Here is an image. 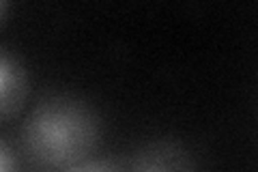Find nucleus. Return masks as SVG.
Returning a JSON list of instances; mask_svg holds the SVG:
<instances>
[{"mask_svg":"<svg viewBox=\"0 0 258 172\" xmlns=\"http://www.w3.org/2000/svg\"><path fill=\"white\" fill-rule=\"evenodd\" d=\"M101 140V117L71 93L39 97L20 129L24 155L39 168L64 170L91 159Z\"/></svg>","mask_w":258,"mask_h":172,"instance_id":"f257e3e1","label":"nucleus"},{"mask_svg":"<svg viewBox=\"0 0 258 172\" xmlns=\"http://www.w3.org/2000/svg\"><path fill=\"white\" fill-rule=\"evenodd\" d=\"M127 172H198V168L191 151L181 140L155 138L132 153Z\"/></svg>","mask_w":258,"mask_h":172,"instance_id":"f03ea898","label":"nucleus"},{"mask_svg":"<svg viewBox=\"0 0 258 172\" xmlns=\"http://www.w3.org/2000/svg\"><path fill=\"white\" fill-rule=\"evenodd\" d=\"M30 80L28 69L18 52L0 45V119L9 123L20 117L28 103Z\"/></svg>","mask_w":258,"mask_h":172,"instance_id":"7ed1b4c3","label":"nucleus"},{"mask_svg":"<svg viewBox=\"0 0 258 172\" xmlns=\"http://www.w3.org/2000/svg\"><path fill=\"white\" fill-rule=\"evenodd\" d=\"M60 172H127L123 170L118 161L110 159V157H91L86 161H80L76 166H69Z\"/></svg>","mask_w":258,"mask_h":172,"instance_id":"20e7f679","label":"nucleus"},{"mask_svg":"<svg viewBox=\"0 0 258 172\" xmlns=\"http://www.w3.org/2000/svg\"><path fill=\"white\" fill-rule=\"evenodd\" d=\"M0 172H20V157L7 136L0 138Z\"/></svg>","mask_w":258,"mask_h":172,"instance_id":"39448f33","label":"nucleus"},{"mask_svg":"<svg viewBox=\"0 0 258 172\" xmlns=\"http://www.w3.org/2000/svg\"><path fill=\"white\" fill-rule=\"evenodd\" d=\"M7 11H9V3H7V0H3V3H0V22H7Z\"/></svg>","mask_w":258,"mask_h":172,"instance_id":"423d86ee","label":"nucleus"}]
</instances>
